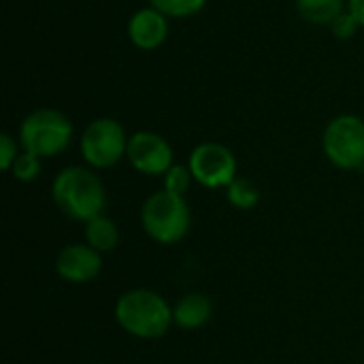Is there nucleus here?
<instances>
[{"label":"nucleus","mask_w":364,"mask_h":364,"mask_svg":"<svg viewBox=\"0 0 364 364\" xmlns=\"http://www.w3.org/2000/svg\"><path fill=\"white\" fill-rule=\"evenodd\" d=\"M51 196L58 209L77 222H90L107 207L102 181L85 166L62 168L51 183Z\"/></svg>","instance_id":"obj_1"},{"label":"nucleus","mask_w":364,"mask_h":364,"mask_svg":"<svg viewBox=\"0 0 364 364\" xmlns=\"http://www.w3.org/2000/svg\"><path fill=\"white\" fill-rule=\"evenodd\" d=\"M115 320L136 339H160L171 331V324H175L171 305L147 288L124 292L115 303Z\"/></svg>","instance_id":"obj_2"},{"label":"nucleus","mask_w":364,"mask_h":364,"mask_svg":"<svg viewBox=\"0 0 364 364\" xmlns=\"http://www.w3.org/2000/svg\"><path fill=\"white\" fill-rule=\"evenodd\" d=\"M141 224L149 239L160 245L179 243L192 224V213L183 196L160 190L154 192L141 209Z\"/></svg>","instance_id":"obj_3"},{"label":"nucleus","mask_w":364,"mask_h":364,"mask_svg":"<svg viewBox=\"0 0 364 364\" xmlns=\"http://www.w3.org/2000/svg\"><path fill=\"white\" fill-rule=\"evenodd\" d=\"M73 141V124L58 109H36L19 126V145L38 158L62 154Z\"/></svg>","instance_id":"obj_4"},{"label":"nucleus","mask_w":364,"mask_h":364,"mask_svg":"<svg viewBox=\"0 0 364 364\" xmlns=\"http://www.w3.org/2000/svg\"><path fill=\"white\" fill-rule=\"evenodd\" d=\"M322 147L331 164L341 171L364 168V119L352 113L337 115L328 122Z\"/></svg>","instance_id":"obj_5"},{"label":"nucleus","mask_w":364,"mask_h":364,"mask_svg":"<svg viewBox=\"0 0 364 364\" xmlns=\"http://www.w3.org/2000/svg\"><path fill=\"white\" fill-rule=\"evenodd\" d=\"M79 147L83 160L92 168H111L126 156L128 136L117 119L98 117L85 126Z\"/></svg>","instance_id":"obj_6"},{"label":"nucleus","mask_w":364,"mask_h":364,"mask_svg":"<svg viewBox=\"0 0 364 364\" xmlns=\"http://www.w3.org/2000/svg\"><path fill=\"white\" fill-rule=\"evenodd\" d=\"M188 166L192 171L194 181L209 190L228 188L239 177L235 154L226 145L213 141L196 145L190 154Z\"/></svg>","instance_id":"obj_7"},{"label":"nucleus","mask_w":364,"mask_h":364,"mask_svg":"<svg viewBox=\"0 0 364 364\" xmlns=\"http://www.w3.org/2000/svg\"><path fill=\"white\" fill-rule=\"evenodd\" d=\"M126 158L134 171L149 177H158L173 166V147L162 134L151 130H139L128 139Z\"/></svg>","instance_id":"obj_8"},{"label":"nucleus","mask_w":364,"mask_h":364,"mask_svg":"<svg viewBox=\"0 0 364 364\" xmlns=\"http://www.w3.org/2000/svg\"><path fill=\"white\" fill-rule=\"evenodd\" d=\"M55 271L64 282L87 284L102 271V256L87 243H70L60 250L55 258Z\"/></svg>","instance_id":"obj_9"},{"label":"nucleus","mask_w":364,"mask_h":364,"mask_svg":"<svg viewBox=\"0 0 364 364\" xmlns=\"http://www.w3.org/2000/svg\"><path fill=\"white\" fill-rule=\"evenodd\" d=\"M168 36V17L154 6L139 9L128 21V38L136 49L154 51Z\"/></svg>","instance_id":"obj_10"},{"label":"nucleus","mask_w":364,"mask_h":364,"mask_svg":"<svg viewBox=\"0 0 364 364\" xmlns=\"http://www.w3.org/2000/svg\"><path fill=\"white\" fill-rule=\"evenodd\" d=\"M213 316V303L203 292L183 294L173 307V320L183 331H196L205 326Z\"/></svg>","instance_id":"obj_11"},{"label":"nucleus","mask_w":364,"mask_h":364,"mask_svg":"<svg viewBox=\"0 0 364 364\" xmlns=\"http://www.w3.org/2000/svg\"><path fill=\"white\" fill-rule=\"evenodd\" d=\"M85 243L100 254L113 252L119 243L117 224L111 218H107L105 213L96 215L94 220L85 222Z\"/></svg>","instance_id":"obj_12"},{"label":"nucleus","mask_w":364,"mask_h":364,"mask_svg":"<svg viewBox=\"0 0 364 364\" xmlns=\"http://www.w3.org/2000/svg\"><path fill=\"white\" fill-rule=\"evenodd\" d=\"M296 11L303 21L314 26H331L343 11V0H296Z\"/></svg>","instance_id":"obj_13"},{"label":"nucleus","mask_w":364,"mask_h":364,"mask_svg":"<svg viewBox=\"0 0 364 364\" xmlns=\"http://www.w3.org/2000/svg\"><path fill=\"white\" fill-rule=\"evenodd\" d=\"M226 198L235 209L241 211H250L258 205L260 200V190L254 181L245 179V177H237L228 188H226Z\"/></svg>","instance_id":"obj_14"},{"label":"nucleus","mask_w":364,"mask_h":364,"mask_svg":"<svg viewBox=\"0 0 364 364\" xmlns=\"http://www.w3.org/2000/svg\"><path fill=\"white\" fill-rule=\"evenodd\" d=\"M207 0H149V6L160 11L162 15L171 19H183L200 13L205 9Z\"/></svg>","instance_id":"obj_15"},{"label":"nucleus","mask_w":364,"mask_h":364,"mask_svg":"<svg viewBox=\"0 0 364 364\" xmlns=\"http://www.w3.org/2000/svg\"><path fill=\"white\" fill-rule=\"evenodd\" d=\"M162 179H164V188H162V190L173 192V194H179V196H183V194L190 190L192 181H194L192 171H190V166H186V164H173V166L162 175Z\"/></svg>","instance_id":"obj_16"},{"label":"nucleus","mask_w":364,"mask_h":364,"mask_svg":"<svg viewBox=\"0 0 364 364\" xmlns=\"http://www.w3.org/2000/svg\"><path fill=\"white\" fill-rule=\"evenodd\" d=\"M41 171H43L41 158L34 156V154H30V151H21V154L17 156L13 168H11L13 177H15L17 181H23V183H30V181H34V179H38Z\"/></svg>","instance_id":"obj_17"},{"label":"nucleus","mask_w":364,"mask_h":364,"mask_svg":"<svg viewBox=\"0 0 364 364\" xmlns=\"http://www.w3.org/2000/svg\"><path fill=\"white\" fill-rule=\"evenodd\" d=\"M358 28H360V23L354 19V15H352L350 11H343V13H341V15L331 23L333 36H335V38H339V41H348V38L356 36Z\"/></svg>","instance_id":"obj_18"},{"label":"nucleus","mask_w":364,"mask_h":364,"mask_svg":"<svg viewBox=\"0 0 364 364\" xmlns=\"http://www.w3.org/2000/svg\"><path fill=\"white\" fill-rule=\"evenodd\" d=\"M19 154L21 151L17 149V141L9 132H2L0 134V168L11 171Z\"/></svg>","instance_id":"obj_19"},{"label":"nucleus","mask_w":364,"mask_h":364,"mask_svg":"<svg viewBox=\"0 0 364 364\" xmlns=\"http://www.w3.org/2000/svg\"><path fill=\"white\" fill-rule=\"evenodd\" d=\"M348 11L354 15L360 28H364V0H348Z\"/></svg>","instance_id":"obj_20"}]
</instances>
